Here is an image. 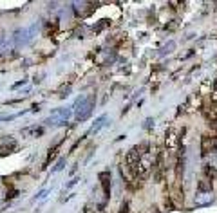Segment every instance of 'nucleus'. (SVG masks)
<instances>
[{
    "label": "nucleus",
    "instance_id": "nucleus-1",
    "mask_svg": "<svg viewBox=\"0 0 217 213\" xmlns=\"http://www.w3.org/2000/svg\"><path fill=\"white\" fill-rule=\"evenodd\" d=\"M165 145H167V150L172 154V152H176V148H177V145H179V141H177V132L174 130V128H170L168 132H167V136H165Z\"/></svg>",
    "mask_w": 217,
    "mask_h": 213
}]
</instances>
